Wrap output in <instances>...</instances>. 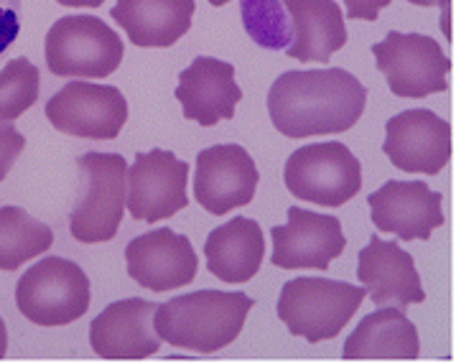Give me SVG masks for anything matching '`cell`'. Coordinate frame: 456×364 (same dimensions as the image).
Wrapping results in <instances>:
<instances>
[{"instance_id":"1","label":"cell","mask_w":456,"mask_h":364,"mask_svg":"<svg viewBox=\"0 0 456 364\" xmlns=\"http://www.w3.org/2000/svg\"><path fill=\"white\" fill-rule=\"evenodd\" d=\"M365 85L347 69H306L281 74L268 92V112L286 138L337 135L365 112Z\"/></svg>"},{"instance_id":"2","label":"cell","mask_w":456,"mask_h":364,"mask_svg":"<svg viewBox=\"0 0 456 364\" xmlns=\"http://www.w3.org/2000/svg\"><path fill=\"white\" fill-rule=\"evenodd\" d=\"M256 301L245 293L197 291L156 306L153 328L166 344L215 354L240 336Z\"/></svg>"},{"instance_id":"3","label":"cell","mask_w":456,"mask_h":364,"mask_svg":"<svg viewBox=\"0 0 456 364\" xmlns=\"http://www.w3.org/2000/svg\"><path fill=\"white\" fill-rule=\"evenodd\" d=\"M365 288L329 278H293L278 295V319L309 344L334 339L365 301Z\"/></svg>"},{"instance_id":"4","label":"cell","mask_w":456,"mask_h":364,"mask_svg":"<svg viewBox=\"0 0 456 364\" xmlns=\"http://www.w3.org/2000/svg\"><path fill=\"white\" fill-rule=\"evenodd\" d=\"M82 191L69 214L77 242L94 245L118 235L128 201V164L118 153H85L79 161Z\"/></svg>"},{"instance_id":"5","label":"cell","mask_w":456,"mask_h":364,"mask_svg":"<svg viewBox=\"0 0 456 364\" xmlns=\"http://www.w3.org/2000/svg\"><path fill=\"white\" fill-rule=\"evenodd\" d=\"M16 306L37 327H67L90 309V278L64 257H44L16 283Z\"/></svg>"},{"instance_id":"6","label":"cell","mask_w":456,"mask_h":364,"mask_svg":"<svg viewBox=\"0 0 456 364\" xmlns=\"http://www.w3.org/2000/svg\"><path fill=\"white\" fill-rule=\"evenodd\" d=\"M46 67L56 77L105 79L118 72L126 46L105 20L94 16H64L46 34Z\"/></svg>"},{"instance_id":"7","label":"cell","mask_w":456,"mask_h":364,"mask_svg":"<svg viewBox=\"0 0 456 364\" xmlns=\"http://www.w3.org/2000/svg\"><path fill=\"white\" fill-rule=\"evenodd\" d=\"M283 182L296 199L342 206L362 189V166L345 143H311L293 150Z\"/></svg>"},{"instance_id":"8","label":"cell","mask_w":456,"mask_h":364,"mask_svg":"<svg viewBox=\"0 0 456 364\" xmlns=\"http://www.w3.org/2000/svg\"><path fill=\"white\" fill-rule=\"evenodd\" d=\"M372 54L395 97L423 100L449 90L446 74L452 72V61L431 36L390 31L372 46Z\"/></svg>"},{"instance_id":"9","label":"cell","mask_w":456,"mask_h":364,"mask_svg":"<svg viewBox=\"0 0 456 364\" xmlns=\"http://www.w3.org/2000/svg\"><path fill=\"white\" fill-rule=\"evenodd\" d=\"M46 117L64 135L115 141L128 120V102L118 87L69 82L46 102Z\"/></svg>"},{"instance_id":"10","label":"cell","mask_w":456,"mask_h":364,"mask_svg":"<svg viewBox=\"0 0 456 364\" xmlns=\"http://www.w3.org/2000/svg\"><path fill=\"white\" fill-rule=\"evenodd\" d=\"M186 183L189 164L179 161L171 150L153 148L138 153L128 168V206L130 217L156 224L186 209Z\"/></svg>"},{"instance_id":"11","label":"cell","mask_w":456,"mask_h":364,"mask_svg":"<svg viewBox=\"0 0 456 364\" xmlns=\"http://www.w3.org/2000/svg\"><path fill=\"white\" fill-rule=\"evenodd\" d=\"M383 150L405 174L436 176L452 158V125L431 109H405L387 120Z\"/></svg>"},{"instance_id":"12","label":"cell","mask_w":456,"mask_h":364,"mask_svg":"<svg viewBox=\"0 0 456 364\" xmlns=\"http://www.w3.org/2000/svg\"><path fill=\"white\" fill-rule=\"evenodd\" d=\"M257 166L238 143H222L200 150L194 174V197L209 214H227L256 197Z\"/></svg>"},{"instance_id":"13","label":"cell","mask_w":456,"mask_h":364,"mask_svg":"<svg viewBox=\"0 0 456 364\" xmlns=\"http://www.w3.org/2000/svg\"><path fill=\"white\" fill-rule=\"evenodd\" d=\"M273 263L283 271L314 268L327 271L329 263L345 253L347 239L337 217L306 212L301 206L289 209V224L273 227Z\"/></svg>"},{"instance_id":"14","label":"cell","mask_w":456,"mask_h":364,"mask_svg":"<svg viewBox=\"0 0 456 364\" xmlns=\"http://www.w3.org/2000/svg\"><path fill=\"white\" fill-rule=\"evenodd\" d=\"M128 275L148 291L164 293L189 286L197 278L200 257L189 237L168 227L130 239L126 247Z\"/></svg>"},{"instance_id":"15","label":"cell","mask_w":456,"mask_h":364,"mask_svg":"<svg viewBox=\"0 0 456 364\" xmlns=\"http://www.w3.org/2000/svg\"><path fill=\"white\" fill-rule=\"evenodd\" d=\"M444 197L423 182H387L367 197L372 224L380 232H393L403 242L428 239L434 230L444 227Z\"/></svg>"},{"instance_id":"16","label":"cell","mask_w":456,"mask_h":364,"mask_svg":"<svg viewBox=\"0 0 456 364\" xmlns=\"http://www.w3.org/2000/svg\"><path fill=\"white\" fill-rule=\"evenodd\" d=\"M153 301L126 298L102 311L90 327V344L102 360H148L159 354L161 336L153 328Z\"/></svg>"},{"instance_id":"17","label":"cell","mask_w":456,"mask_h":364,"mask_svg":"<svg viewBox=\"0 0 456 364\" xmlns=\"http://www.w3.org/2000/svg\"><path fill=\"white\" fill-rule=\"evenodd\" d=\"M357 278L375 306L405 311L411 303L426 301L413 257L398 242H385L378 235L370 237V245L357 257Z\"/></svg>"},{"instance_id":"18","label":"cell","mask_w":456,"mask_h":364,"mask_svg":"<svg viewBox=\"0 0 456 364\" xmlns=\"http://www.w3.org/2000/svg\"><path fill=\"white\" fill-rule=\"evenodd\" d=\"M176 100L182 102L183 117L197 120L204 128L217 125L219 120H232L242 100L235 67L212 56H197L191 67L179 74Z\"/></svg>"},{"instance_id":"19","label":"cell","mask_w":456,"mask_h":364,"mask_svg":"<svg viewBox=\"0 0 456 364\" xmlns=\"http://www.w3.org/2000/svg\"><path fill=\"white\" fill-rule=\"evenodd\" d=\"M194 0H118L110 16L135 46L166 49L191 28Z\"/></svg>"},{"instance_id":"20","label":"cell","mask_w":456,"mask_h":364,"mask_svg":"<svg viewBox=\"0 0 456 364\" xmlns=\"http://www.w3.org/2000/svg\"><path fill=\"white\" fill-rule=\"evenodd\" d=\"M291 16L293 41L286 54L296 61L327 64L347 46L345 13L334 0H283Z\"/></svg>"},{"instance_id":"21","label":"cell","mask_w":456,"mask_h":364,"mask_svg":"<svg viewBox=\"0 0 456 364\" xmlns=\"http://www.w3.org/2000/svg\"><path fill=\"white\" fill-rule=\"evenodd\" d=\"M207 271L230 283H248L256 278L263 257H265V239L256 219L235 217L232 222L212 230L204 245Z\"/></svg>"},{"instance_id":"22","label":"cell","mask_w":456,"mask_h":364,"mask_svg":"<svg viewBox=\"0 0 456 364\" xmlns=\"http://www.w3.org/2000/svg\"><path fill=\"white\" fill-rule=\"evenodd\" d=\"M419 331L398 306L365 316L342 352L345 360H419Z\"/></svg>"},{"instance_id":"23","label":"cell","mask_w":456,"mask_h":364,"mask_svg":"<svg viewBox=\"0 0 456 364\" xmlns=\"http://www.w3.org/2000/svg\"><path fill=\"white\" fill-rule=\"evenodd\" d=\"M54 245L49 224L20 206H0V271H19Z\"/></svg>"},{"instance_id":"24","label":"cell","mask_w":456,"mask_h":364,"mask_svg":"<svg viewBox=\"0 0 456 364\" xmlns=\"http://www.w3.org/2000/svg\"><path fill=\"white\" fill-rule=\"evenodd\" d=\"M242 26L257 46L271 52H286L293 41L291 19L283 0H240Z\"/></svg>"},{"instance_id":"25","label":"cell","mask_w":456,"mask_h":364,"mask_svg":"<svg viewBox=\"0 0 456 364\" xmlns=\"http://www.w3.org/2000/svg\"><path fill=\"white\" fill-rule=\"evenodd\" d=\"M38 87L41 77L38 69L26 59H11L0 69V123L19 120L26 109H31L38 102Z\"/></svg>"},{"instance_id":"26","label":"cell","mask_w":456,"mask_h":364,"mask_svg":"<svg viewBox=\"0 0 456 364\" xmlns=\"http://www.w3.org/2000/svg\"><path fill=\"white\" fill-rule=\"evenodd\" d=\"M23 5L20 0H0V59L16 44L20 34Z\"/></svg>"},{"instance_id":"27","label":"cell","mask_w":456,"mask_h":364,"mask_svg":"<svg viewBox=\"0 0 456 364\" xmlns=\"http://www.w3.org/2000/svg\"><path fill=\"white\" fill-rule=\"evenodd\" d=\"M26 148V138L11 123H0V182L11 174L13 164Z\"/></svg>"},{"instance_id":"28","label":"cell","mask_w":456,"mask_h":364,"mask_svg":"<svg viewBox=\"0 0 456 364\" xmlns=\"http://www.w3.org/2000/svg\"><path fill=\"white\" fill-rule=\"evenodd\" d=\"M347 3V19L378 20L380 11L387 8L393 0H345Z\"/></svg>"},{"instance_id":"29","label":"cell","mask_w":456,"mask_h":364,"mask_svg":"<svg viewBox=\"0 0 456 364\" xmlns=\"http://www.w3.org/2000/svg\"><path fill=\"white\" fill-rule=\"evenodd\" d=\"M413 5L420 8H431V5H441V28H444V36L452 38V0H408Z\"/></svg>"},{"instance_id":"30","label":"cell","mask_w":456,"mask_h":364,"mask_svg":"<svg viewBox=\"0 0 456 364\" xmlns=\"http://www.w3.org/2000/svg\"><path fill=\"white\" fill-rule=\"evenodd\" d=\"M56 3L67 8H100L105 0H56Z\"/></svg>"},{"instance_id":"31","label":"cell","mask_w":456,"mask_h":364,"mask_svg":"<svg viewBox=\"0 0 456 364\" xmlns=\"http://www.w3.org/2000/svg\"><path fill=\"white\" fill-rule=\"evenodd\" d=\"M5 352H8V331H5V324L0 319V360L5 357Z\"/></svg>"},{"instance_id":"32","label":"cell","mask_w":456,"mask_h":364,"mask_svg":"<svg viewBox=\"0 0 456 364\" xmlns=\"http://www.w3.org/2000/svg\"><path fill=\"white\" fill-rule=\"evenodd\" d=\"M209 3H212V5H215V8H222V5H227V3H230V0H209Z\"/></svg>"}]
</instances>
